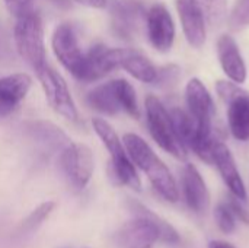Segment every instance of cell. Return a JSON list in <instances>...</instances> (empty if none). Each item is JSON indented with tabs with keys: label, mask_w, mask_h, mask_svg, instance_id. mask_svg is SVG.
Segmentation results:
<instances>
[{
	"label": "cell",
	"mask_w": 249,
	"mask_h": 248,
	"mask_svg": "<svg viewBox=\"0 0 249 248\" xmlns=\"http://www.w3.org/2000/svg\"><path fill=\"white\" fill-rule=\"evenodd\" d=\"M7 12L15 18H23L35 12V0H4Z\"/></svg>",
	"instance_id": "obj_28"
},
{
	"label": "cell",
	"mask_w": 249,
	"mask_h": 248,
	"mask_svg": "<svg viewBox=\"0 0 249 248\" xmlns=\"http://www.w3.org/2000/svg\"><path fill=\"white\" fill-rule=\"evenodd\" d=\"M214 219L219 227V229L223 234H233L236 229V218L231 212V209L226 206V203H220L214 209Z\"/></svg>",
	"instance_id": "obj_27"
},
{
	"label": "cell",
	"mask_w": 249,
	"mask_h": 248,
	"mask_svg": "<svg viewBox=\"0 0 249 248\" xmlns=\"http://www.w3.org/2000/svg\"><path fill=\"white\" fill-rule=\"evenodd\" d=\"M51 47L57 57V60L61 63V66L76 79H79L85 53L80 48L77 34L73 28V25L64 22L60 23L53 34L51 38Z\"/></svg>",
	"instance_id": "obj_8"
},
{
	"label": "cell",
	"mask_w": 249,
	"mask_h": 248,
	"mask_svg": "<svg viewBox=\"0 0 249 248\" xmlns=\"http://www.w3.org/2000/svg\"><path fill=\"white\" fill-rule=\"evenodd\" d=\"M111 172L115 181L121 186H125L134 191L142 190V181L137 174L136 165L128 156V153L118 159H111Z\"/></svg>",
	"instance_id": "obj_21"
},
{
	"label": "cell",
	"mask_w": 249,
	"mask_h": 248,
	"mask_svg": "<svg viewBox=\"0 0 249 248\" xmlns=\"http://www.w3.org/2000/svg\"><path fill=\"white\" fill-rule=\"evenodd\" d=\"M209 248H236L235 246L226 243V241H217V240H213L209 243Z\"/></svg>",
	"instance_id": "obj_31"
},
{
	"label": "cell",
	"mask_w": 249,
	"mask_h": 248,
	"mask_svg": "<svg viewBox=\"0 0 249 248\" xmlns=\"http://www.w3.org/2000/svg\"><path fill=\"white\" fill-rule=\"evenodd\" d=\"M144 107H146V121H147L149 133L153 137V140L165 152L171 153L177 159L185 161L187 149L177 137L169 111L155 95H149L146 98Z\"/></svg>",
	"instance_id": "obj_4"
},
{
	"label": "cell",
	"mask_w": 249,
	"mask_h": 248,
	"mask_svg": "<svg viewBox=\"0 0 249 248\" xmlns=\"http://www.w3.org/2000/svg\"><path fill=\"white\" fill-rule=\"evenodd\" d=\"M226 206L231 209V212L233 213V216L236 219H239L241 222H244L245 225H249V210L244 206V200L235 197L233 194L228 199Z\"/></svg>",
	"instance_id": "obj_29"
},
{
	"label": "cell",
	"mask_w": 249,
	"mask_h": 248,
	"mask_svg": "<svg viewBox=\"0 0 249 248\" xmlns=\"http://www.w3.org/2000/svg\"><path fill=\"white\" fill-rule=\"evenodd\" d=\"M177 10L188 44L194 48H201L206 42V23L203 12L194 0H177Z\"/></svg>",
	"instance_id": "obj_14"
},
{
	"label": "cell",
	"mask_w": 249,
	"mask_h": 248,
	"mask_svg": "<svg viewBox=\"0 0 249 248\" xmlns=\"http://www.w3.org/2000/svg\"><path fill=\"white\" fill-rule=\"evenodd\" d=\"M16 51L20 58L36 73L47 64L42 19L36 12L16 19L13 28Z\"/></svg>",
	"instance_id": "obj_3"
},
{
	"label": "cell",
	"mask_w": 249,
	"mask_h": 248,
	"mask_svg": "<svg viewBox=\"0 0 249 248\" xmlns=\"http://www.w3.org/2000/svg\"><path fill=\"white\" fill-rule=\"evenodd\" d=\"M124 54V48H108L104 44L92 47L83 58L82 72L77 80L96 82L111 73L114 69H120V63Z\"/></svg>",
	"instance_id": "obj_9"
},
{
	"label": "cell",
	"mask_w": 249,
	"mask_h": 248,
	"mask_svg": "<svg viewBox=\"0 0 249 248\" xmlns=\"http://www.w3.org/2000/svg\"><path fill=\"white\" fill-rule=\"evenodd\" d=\"M228 105V121L233 137L239 142L249 140V92L242 91Z\"/></svg>",
	"instance_id": "obj_17"
},
{
	"label": "cell",
	"mask_w": 249,
	"mask_h": 248,
	"mask_svg": "<svg viewBox=\"0 0 249 248\" xmlns=\"http://www.w3.org/2000/svg\"><path fill=\"white\" fill-rule=\"evenodd\" d=\"M217 56L223 72L231 80L239 85L247 80V64L233 37L225 34L219 38Z\"/></svg>",
	"instance_id": "obj_15"
},
{
	"label": "cell",
	"mask_w": 249,
	"mask_h": 248,
	"mask_svg": "<svg viewBox=\"0 0 249 248\" xmlns=\"http://www.w3.org/2000/svg\"><path fill=\"white\" fill-rule=\"evenodd\" d=\"M120 69H124L134 79L143 83H153L158 72L152 61L134 48H124Z\"/></svg>",
	"instance_id": "obj_18"
},
{
	"label": "cell",
	"mask_w": 249,
	"mask_h": 248,
	"mask_svg": "<svg viewBox=\"0 0 249 248\" xmlns=\"http://www.w3.org/2000/svg\"><path fill=\"white\" fill-rule=\"evenodd\" d=\"M86 102L92 110H95L104 115H117L121 111L112 80L95 86L88 94Z\"/></svg>",
	"instance_id": "obj_19"
},
{
	"label": "cell",
	"mask_w": 249,
	"mask_h": 248,
	"mask_svg": "<svg viewBox=\"0 0 249 248\" xmlns=\"http://www.w3.org/2000/svg\"><path fill=\"white\" fill-rule=\"evenodd\" d=\"M74 1L90 9H105L108 6V0H74Z\"/></svg>",
	"instance_id": "obj_30"
},
{
	"label": "cell",
	"mask_w": 249,
	"mask_h": 248,
	"mask_svg": "<svg viewBox=\"0 0 249 248\" xmlns=\"http://www.w3.org/2000/svg\"><path fill=\"white\" fill-rule=\"evenodd\" d=\"M185 96H187V105H188V113L193 117L197 130L200 136L206 139H214L213 137V118H214V102L204 86V83L193 77L185 88Z\"/></svg>",
	"instance_id": "obj_7"
},
{
	"label": "cell",
	"mask_w": 249,
	"mask_h": 248,
	"mask_svg": "<svg viewBox=\"0 0 249 248\" xmlns=\"http://www.w3.org/2000/svg\"><path fill=\"white\" fill-rule=\"evenodd\" d=\"M28 134L39 143L42 148L48 151H61L64 146H67L71 140L69 136L55 124L45 121V120H35V121H28L25 124Z\"/></svg>",
	"instance_id": "obj_16"
},
{
	"label": "cell",
	"mask_w": 249,
	"mask_h": 248,
	"mask_svg": "<svg viewBox=\"0 0 249 248\" xmlns=\"http://www.w3.org/2000/svg\"><path fill=\"white\" fill-rule=\"evenodd\" d=\"M212 155H213V164H216V167H217L225 184L231 190V193L235 197L247 202V189H245L244 180L238 171L236 162H235L233 155L229 151V148L225 143L216 140L213 145Z\"/></svg>",
	"instance_id": "obj_11"
},
{
	"label": "cell",
	"mask_w": 249,
	"mask_h": 248,
	"mask_svg": "<svg viewBox=\"0 0 249 248\" xmlns=\"http://www.w3.org/2000/svg\"><path fill=\"white\" fill-rule=\"evenodd\" d=\"M54 208H55L54 202H44V203H41L35 210H32L25 218V221L22 222V227H20V232L22 234H28V232H32L34 229H36L42 222L47 221V218L51 215Z\"/></svg>",
	"instance_id": "obj_24"
},
{
	"label": "cell",
	"mask_w": 249,
	"mask_h": 248,
	"mask_svg": "<svg viewBox=\"0 0 249 248\" xmlns=\"http://www.w3.org/2000/svg\"><path fill=\"white\" fill-rule=\"evenodd\" d=\"M36 77L50 107L63 118L69 121H77L79 111L64 77L48 64L36 72Z\"/></svg>",
	"instance_id": "obj_5"
},
{
	"label": "cell",
	"mask_w": 249,
	"mask_h": 248,
	"mask_svg": "<svg viewBox=\"0 0 249 248\" xmlns=\"http://www.w3.org/2000/svg\"><path fill=\"white\" fill-rule=\"evenodd\" d=\"M32 79L26 73H13L0 77V117L12 114L26 98Z\"/></svg>",
	"instance_id": "obj_13"
},
{
	"label": "cell",
	"mask_w": 249,
	"mask_h": 248,
	"mask_svg": "<svg viewBox=\"0 0 249 248\" xmlns=\"http://www.w3.org/2000/svg\"><path fill=\"white\" fill-rule=\"evenodd\" d=\"M179 77H181V67L178 64H166L158 69L153 85H156L158 88H171L178 83Z\"/></svg>",
	"instance_id": "obj_26"
},
{
	"label": "cell",
	"mask_w": 249,
	"mask_h": 248,
	"mask_svg": "<svg viewBox=\"0 0 249 248\" xmlns=\"http://www.w3.org/2000/svg\"><path fill=\"white\" fill-rule=\"evenodd\" d=\"M112 82H114V88H115V94H117L121 111L127 113L134 120H139L140 118V107H139L137 94H136L134 86L125 79H114Z\"/></svg>",
	"instance_id": "obj_22"
},
{
	"label": "cell",
	"mask_w": 249,
	"mask_h": 248,
	"mask_svg": "<svg viewBox=\"0 0 249 248\" xmlns=\"http://www.w3.org/2000/svg\"><path fill=\"white\" fill-rule=\"evenodd\" d=\"M128 208L134 213V218L115 232L114 241L117 248H152L158 241L166 244L179 243L177 229L144 205L130 199Z\"/></svg>",
	"instance_id": "obj_1"
},
{
	"label": "cell",
	"mask_w": 249,
	"mask_h": 248,
	"mask_svg": "<svg viewBox=\"0 0 249 248\" xmlns=\"http://www.w3.org/2000/svg\"><path fill=\"white\" fill-rule=\"evenodd\" d=\"M92 127H93L95 133L98 134V137L105 145L107 151L109 152L111 159H118V158H123L127 155L123 140L118 137L117 132L107 120H104L101 117H95V118H92Z\"/></svg>",
	"instance_id": "obj_20"
},
{
	"label": "cell",
	"mask_w": 249,
	"mask_h": 248,
	"mask_svg": "<svg viewBox=\"0 0 249 248\" xmlns=\"http://www.w3.org/2000/svg\"><path fill=\"white\" fill-rule=\"evenodd\" d=\"M60 167L67 181L74 189L83 190L93 175V153L89 146L79 142H70L60 151Z\"/></svg>",
	"instance_id": "obj_6"
},
{
	"label": "cell",
	"mask_w": 249,
	"mask_h": 248,
	"mask_svg": "<svg viewBox=\"0 0 249 248\" xmlns=\"http://www.w3.org/2000/svg\"><path fill=\"white\" fill-rule=\"evenodd\" d=\"M147 37L152 47L160 53H168L175 39L174 19L162 3H155L146 15Z\"/></svg>",
	"instance_id": "obj_10"
},
{
	"label": "cell",
	"mask_w": 249,
	"mask_h": 248,
	"mask_svg": "<svg viewBox=\"0 0 249 248\" xmlns=\"http://www.w3.org/2000/svg\"><path fill=\"white\" fill-rule=\"evenodd\" d=\"M182 193L187 206L194 213L203 215L207 212L210 206V193L200 171L193 164H187L182 171Z\"/></svg>",
	"instance_id": "obj_12"
},
{
	"label": "cell",
	"mask_w": 249,
	"mask_h": 248,
	"mask_svg": "<svg viewBox=\"0 0 249 248\" xmlns=\"http://www.w3.org/2000/svg\"><path fill=\"white\" fill-rule=\"evenodd\" d=\"M124 148L137 168H140L152 183L153 189L168 202L175 203L179 200V191L174 175L163 161L153 152L149 143L139 134L127 133L123 137Z\"/></svg>",
	"instance_id": "obj_2"
},
{
	"label": "cell",
	"mask_w": 249,
	"mask_h": 248,
	"mask_svg": "<svg viewBox=\"0 0 249 248\" xmlns=\"http://www.w3.org/2000/svg\"><path fill=\"white\" fill-rule=\"evenodd\" d=\"M210 26L219 28L228 13V0H194Z\"/></svg>",
	"instance_id": "obj_23"
},
{
	"label": "cell",
	"mask_w": 249,
	"mask_h": 248,
	"mask_svg": "<svg viewBox=\"0 0 249 248\" xmlns=\"http://www.w3.org/2000/svg\"><path fill=\"white\" fill-rule=\"evenodd\" d=\"M232 31H242L249 26V0H238L229 16Z\"/></svg>",
	"instance_id": "obj_25"
}]
</instances>
